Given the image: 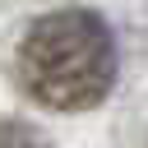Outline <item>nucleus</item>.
I'll return each mask as SVG.
<instances>
[{
    "label": "nucleus",
    "instance_id": "obj_1",
    "mask_svg": "<svg viewBox=\"0 0 148 148\" xmlns=\"http://www.w3.org/2000/svg\"><path fill=\"white\" fill-rule=\"evenodd\" d=\"M116 37L92 9H56L23 28L14 74L23 92L56 111H88L116 88Z\"/></svg>",
    "mask_w": 148,
    "mask_h": 148
},
{
    "label": "nucleus",
    "instance_id": "obj_2",
    "mask_svg": "<svg viewBox=\"0 0 148 148\" xmlns=\"http://www.w3.org/2000/svg\"><path fill=\"white\" fill-rule=\"evenodd\" d=\"M0 148H51V139L28 120H0Z\"/></svg>",
    "mask_w": 148,
    "mask_h": 148
}]
</instances>
